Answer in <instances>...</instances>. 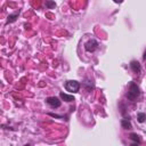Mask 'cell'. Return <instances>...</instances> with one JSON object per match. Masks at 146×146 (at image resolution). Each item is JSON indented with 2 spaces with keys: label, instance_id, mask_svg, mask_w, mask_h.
<instances>
[{
  "label": "cell",
  "instance_id": "obj_1",
  "mask_svg": "<svg viewBox=\"0 0 146 146\" xmlns=\"http://www.w3.org/2000/svg\"><path fill=\"white\" fill-rule=\"evenodd\" d=\"M140 96V88L139 86L133 82V81H130L129 84H128V91H127V99L130 100V102H136L138 99V97Z\"/></svg>",
  "mask_w": 146,
  "mask_h": 146
},
{
  "label": "cell",
  "instance_id": "obj_2",
  "mask_svg": "<svg viewBox=\"0 0 146 146\" xmlns=\"http://www.w3.org/2000/svg\"><path fill=\"white\" fill-rule=\"evenodd\" d=\"M64 88L71 94H76L80 90V82L76 80H67L64 83Z\"/></svg>",
  "mask_w": 146,
  "mask_h": 146
},
{
  "label": "cell",
  "instance_id": "obj_3",
  "mask_svg": "<svg viewBox=\"0 0 146 146\" xmlns=\"http://www.w3.org/2000/svg\"><path fill=\"white\" fill-rule=\"evenodd\" d=\"M83 47H84V50H86V51H88V52H94V51H96V50L98 49L99 43H98L97 40L90 39V40H88V41L84 43Z\"/></svg>",
  "mask_w": 146,
  "mask_h": 146
},
{
  "label": "cell",
  "instance_id": "obj_4",
  "mask_svg": "<svg viewBox=\"0 0 146 146\" xmlns=\"http://www.w3.org/2000/svg\"><path fill=\"white\" fill-rule=\"evenodd\" d=\"M46 103L51 107V108H58L62 105V100L60 98L56 97V96H50L46 98Z\"/></svg>",
  "mask_w": 146,
  "mask_h": 146
},
{
  "label": "cell",
  "instance_id": "obj_5",
  "mask_svg": "<svg viewBox=\"0 0 146 146\" xmlns=\"http://www.w3.org/2000/svg\"><path fill=\"white\" fill-rule=\"evenodd\" d=\"M129 66H130L131 71H132L135 74H137V75L140 74V72H141V65H140V63H139L138 60H136V59L131 60L130 64H129Z\"/></svg>",
  "mask_w": 146,
  "mask_h": 146
},
{
  "label": "cell",
  "instance_id": "obj_6",
  "mask_svg": "<svg viewBox=\"0 0 146 146\" xmlns=\"http://www.w3.org/2000/svg\"><path fill=\"white\" fill-rule=\"evenodd\" d=\"M19 14H21V9L16 10L15 13L9 14V15H8V17H7V19H6V24L8 25V24H11V23L16 22V19H17V18H18V16H19Z\"/></svg>",
  "mask_w": 146,
  "mask_h": 146
},
{
  "label": "cell",
  "instance_id": "obj_7",
  "mask_svg": "<svg viewBox=\"0 0 146 146\" xmlns=\"http://www.w3.org/2000/svg\"><path fill=\"white\" fill-rule=\"evenodd\" d=\"M59 98H60L62 100L66 102V103H72V102L75 100V98H74L73 95H68V94H66V92H64V91H60V92H59Z\"/></svg>",
  "mask_w": 146,
  "mask_h": 146
},
{
  "label": "cell",
  "instance_id": "obj_8",
  "mask_svg": "<svg viewBox=\"0 0 146 146\" xmlns=\"http://www.w3.org/2000/svg\"><path fill=\"white\" fill-rule=\"evenodd\" d=\"M121 127L125 130H129L132 128V124H131V117L130 116H125L121 120Z\"/></svg>",
  "mask_w": 146,
  "mask_h": 146
},
{
  "label": "cell",
  "instance_id": "obj_9",
  "mask_svg": "<svg viewBox=\"0 0 146 146\" xmlns=\"http://www.w3.org/2000/svg\"><path fill=\"white\" fill-rule=\"evenodd\" d=\"M129 138L133 141V143H137V144H140V136L139 135H137L136 132H131L130 135H129Z\"/></svg>",
  "mask_w": 146,
  "mask_h": 146
},
{
  "label": "cell",
  "instance_id": "obj_10",
  "mask_svg": "<svg viewBox=\"0 0 146 146\" xmlns=\"http://www.w3.org/2000/svg\"><path fill=\"white\" fill-rule=\"evenodd\" d=\"M137 121H138L139 123H144V122L146 121V113H144V112L137 113Z\"/></svg>",
  "mask_w": 146,
  "mask_h": 146
},
{
  "label": "cell",
  "instance_id": "obj_11",
  "mask_svg": "<svg viewBox=\"0 0 146 146\" xmlns=\"http://www.w3.org/2000/svg\"><path fill=\"white\" fill-rule=\"evenodd\" d=\"M44 6L48 8V9H54L56 7V2L55 1H50V0H47L44 2Z\"/></svg>",
  "mask_w": 146,
  "mask_h": 146
},
{
  "label": "cell",
  "instance_id": "obj_12",
  "mask_svg": "<svg viewBox=\"0 0 146 146\" xmlns=\"http://www.w3.org/2000/svg\"><path fill=\"white\" fill-rule=\"evenodd\" d=\"M143 60H146V49H145V51L143 54Z\"/></svg>",
  "mask_w": 146,
  "mask_h": 146
},
{
  "label": "cell",
  "instance_id": "obj_13",
  "mask_svg": "<svg viewBox=\"0 0 146 146\" xmlns=\"http://www.w3.org/2000/svg\"><path fill=\"white\" fill-rule=\"evenodd\" d=\"M130 146H139V144H137V143H132V144H130Z\"/></svg>",
  "mask_w": 146,
  "mask_h": 146
},
{
  "label": "cell",
  "instance_id": "obj_14",
  "mask_svg": "<svg viewBox=\"0 0 146 146\" xmlns=\"http://www.w3.org/2000/svg\"><path fill=\"white\" fill-rule=\"evenodd\" d=\"M23 146H31V144H25V145H23Z\"/></svg>",
  "mask_w": 146,
  "mask_h": 146
}]
</instances>
